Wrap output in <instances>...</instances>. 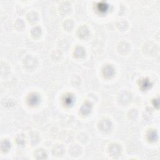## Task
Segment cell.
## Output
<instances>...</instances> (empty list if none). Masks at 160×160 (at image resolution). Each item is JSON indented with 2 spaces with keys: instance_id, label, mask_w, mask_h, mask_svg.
<instances>
[{
  "instance_id": "5",
  "label": "cell",
  "mask_w": 160,
  "mask_h": 160,
  "mask_svg": "<svg viewBox=\"0 0 160 160\" xmlns=\"http://www.w3.org/2000/svg\"><path fill=\"white\" fill-rule=\"evenodd\" d=\"M103 74L106 78H111V76H113V74L115 73L114 69L113 68L111 67H110V66H108V67H105V69H103Z\"/></svg>"
},
{
  "instance_id": "3",
  "label": "cell",
  "mask_w": 160,
  "mask_h": 160,
  "mask_svg": "<svg viewBox=\"0 0 160 160\" xmlns=\"http://www.w3.org/2000/svg\"><path fill=\"white\" fill-rule=\"evenodd\" d=\"M74 101V96L70 94H68L66 96H64L63 98V103L66 106H72Z\"/></svg>"
},
{
  "instance_id": "1",
  "label": "cell",
  "mask_w": 160,
  "mask_h": 160,
  "mask_svg": "<svg viewBox=\"0 0 160 160\" xmlns=\"http://www.w3.org/2000/svg\"><path fill=\"white\" fill-rule=\"evenodd\" d=\"M27 101L30 105L35 106L38 104V103L40 102V96L36 93H31L27 98Z\"/></svg>"
},
{
  "instance_id": "4",
  "label": "cell",
  "mask_w": 160,
  "mask_h": 160,
  "mask_svg": "<svg viewBox=\"0 0 160 160\" xmlns=\"http://www.w3.org/2000/svg\"><path fill=\"white\" fill-rule=\"evenodd\" d=\"M91 106L89 103H84V104L83 105L81 106V109H80V111L81 113L83 115H86L89 113V112L91 111Z\"/></svg>"
},
{
  "instance_id": "6",
  "label": "cell",
  "mask_w": 160,
  "mask_h": 160,
  "mask_svg": "<svg viewBox=\"0 0 160 160\" xmlns=\"http://www.w3.org/2000/svg\"><path fill=\"white\" fill-rule=\"evenodd\" d=\"M109 6L105 2H100L98 3L97 4V9L101 13H104L108 11Z\"/></svg>"
},
{
  "instance_id": "2",
  "label": "cell",
  "mask_w": 160,
  "mask_h": 160,
  "mask_svg": "<svg viewBox=\"0 0 160 160\" xmlns=\"http://www.w3.org/2000/svg\"><path fill=\"white\" fill-rule=\"evenodd\" d=\"M152 84L149 79L143 78L140 80L139 83V87L142 90H147L149 88H151Z\"/></svg>"
}]
</instances>
